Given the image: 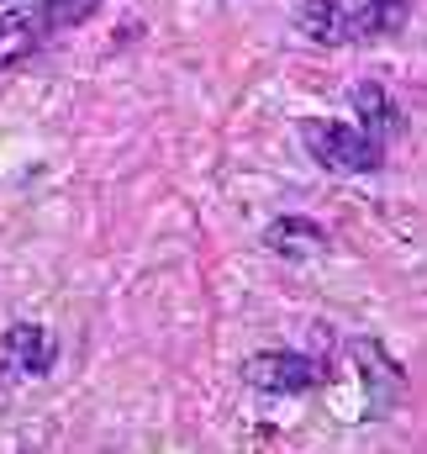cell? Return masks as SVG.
<instances>
[{"label": "cell", "mask_w": 427, "mask_h": 454, "mask_svg": "<svg viewBox=\"0 0 427 454\" xmlns=\"http://www.w3.org/2000/svg\"><path fill=\"white\" fill-rule=\"evenodd\" d=\"M407 16H412L407 0H301L296 5V27L322 48L396 37L407 27Z\"/></svg>", "instance_id": "1"}, {"label": "cell", "mask_w": 427, "mask_h": 454, "mask_svg": "<svg viewBox=\"0 0 427 454\" xmlns=\"http://www.w3.org/2000/svg\"><path fill=\"white\" fill-rule=\"evenodd\" d=\"M53 354H58V348H53V333H48L43 323H11V328L0 333V391L48 375V370H53Z\"/></svg>", "instance_id": "3"}, {"label": "cell", "mask_w": 427, "mask_h": 454, "mask_svg": "<svg viewBox=\"0 0 427 454\" xmlns=\"http://www.w3.org/2000/svg\"><path fill=\"white\" fill-rule=\"evenodd\" d=\"M348 359H353V370H359V380H364L369 418L396 412V407H401V396H407V375H401V364L391 359V348H385V343H375V339H353V343H348Z\"/></svg>", "instance_id": "4"}, {"label": "cell", "mask_w": 427, "mask_h": 454, "mask_svg": "<svg viewBox=\"0 0 427 454\" xmlns=\"http://www.w3.org/2000/svg\"><path fill=\"white\" fill-rule=\"evenodd\" d=\"M243 380L264 396H301L322 380V370L307 359V354H291V348H264L243 364Z\"/></svg>", "instance_id": "5"}, {"label": "cell", "mask_w": 427, "mask_h": 454, "mask_svg": "<svg viewBox=\"0 0 427 454\" xmlns=\"http://www.w3.org/2000/svg\"><path fill=\"white\" fill-rule=\"evenodd\" d=\"M96 5H101V0H32V16H37L43 37H53V32H69V27H80V21H90Z\"/></svg>", "instance_id": "9"}, {"label": "cell", "mask_w": 427, "mask_h": 454, "mask_svg": "<svg viewBox=\"0 0 427 454\" xmlns=\"http://www.w3.org/2000/svg\"><path fill=\"white\" fill-rule=\"evenodd\" d=\"M264 248L301 264V259H322L327 254V227L312 223V217H275L264 227Z\"/></svg>", "instance_id": "6"}, {"label": "cell", "mask_w": 427, "mask_h": 454, "mask_svg": "<svg viewBox=\"0 0 427 454\" xmlns=\"http://www.w3.org/2000/svg\"><path fill=\"white\" fill-rule=\"evenodd\" d=\"M301 137H307V153L317 159L322 169H332V175H369V169H380L385 164V143H375L364 127H353V121H301Z\"/></svg>", "instance_id": "2"}, {"label": "cell", "mask_w": 427, "mask_h": 454, "mask_svg": "<svg viewBox=\"0 0 427 454\" xmlns=\"http://www.w3.org/2000/svg\"><path fill=\"white\" fill-rule=\"evenodd\" d=\"M353 127H364L375 143H391V132L401 127V116H396V101L375 85V80H364V85H353Z\"/></svg>", "instance_id": "8"}, {"label": "cell", "mask_w": 427, "mask_h": 454, "mask_svg": "<svg viewBox=\"0 0 427 454\" xmlns=\"http://www.w3.org/2000/svg\"><path fill=\"white\" fill-rule=\"evenodd\" d=\"M37 48H43V27H37L32 5H11V11H0V69L27 64Z\"/></svg>", "instance_id": "7"}]
</instances>
